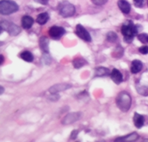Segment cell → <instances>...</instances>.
<instances>
[{"mask_svg": "<svg viewBox=\"0 0 148 142\" xmlns=\"http://www.w3.org/2000/svg\"><path fill=\"white\" fill-rule=\"evenodd\" d=\"M82 117L81 112H73L68 113L63 118L62 123L64 125H67V124H71L75 123L76 122L79 121Z\"/></svg>", "mask_w": 148, "mask_h": 142, "instance_id": "52a82bcc", "label": "cell"}, {"mask_svg": "<svg viewBox=\"0 0 148 142\" xmlns=\"http://www.w3.org/2000/svg\"><path fill=\"white\" fill-rule=\"evenodd\" d=\"M4 87H1V95L2 94V93H3V91H4Z\"/></svg>", "mask_w": 148, "mask_h": 142, "instance_id": "1f68e13d", "label": "cell"}, {"mask_svg": "<svg viewBox=\"0 0 148 142\" xmlns=\"http://www.w3.org/2000/svg\"><path fill=\"white\" fill-rule=\"evenodd\" d=\"M133 123L136 128H141L145 124V117L138 114V113H135L133 115Z\"/></svg>", "mask_w": 148, "mask_h": 142, "instance_id": "7c38bea8", "label": "cell"}, {"mask_svg": "<svg viewBox=\"0 0 148 142\" xmlns=\"http://www.w3.org/2000/svg\"><path fill=\"white\" fill-rule=\"evenodd\" d=\"M34 19L30 16H24L22 19V26L24 29H30L34 25Z\"/></svg>", "mask_w": 148, "mask_h": 142, "instance_id": "5bb4252c", "label": "cell"}, {"mask_svg": "<svg viewBox=\"0 0 148 142\" xmlns=\"http://www.w3.org/2000/svg\"><path fill=\"white\" fill-rule=\"evenodd\" d=\"M138 31L137 26L135 25L131 21H129L126 25H123L121 28V32L124 36V41L126 43H131L135 36L138 33Z\"/></svg>", "mask_w": 148, "mask_h": 142, "instance_id": "6da1fadb", "label": "cell"}, {"mask_svg": "<svg viewBox=\"0 0 148 142\" xmlns=\"http://www.w3.org/2000/svg\"><path fill=\"white\" fill-rule=\"evenodd\" d=\"M109 75H110V71L107 68L99 67L95 70V77H102V76H107Z\"/></svg>", "mask_w": 148, "mask_h": 142, "instance_id": "2e32d148", "label": "cell"}, {"mask_svg": "<svg viewBox=\"0 0 148 142\" xmlns=\"http://www.w3.org/2000/svg\"><path fill=\"white\" fill-rule=\"evenodd\" d=\"M78 134H79V131L76 130H73L71 134V139H76V137H77Z\"/></svg>", "mask_w": 148, "mask_h": 142, "instance_id": "f1b7e54d", "label": "cell"}, {"mask_svg": "<svg viewBox=\"0 0 148 142\" xmlns=\"http://www.w3.org/2000/svg\"><path fill=\"white\" fill-rule=\"evenodd\" d=\"M48 33L53 39L58 40L64 36V34L65 33V30L64 27H59V26H53L49 29Z\"/></svg>", "mask_w": 148, "mask_h": 142, "instance_id": "ba28073f", "label": "cell"}, {"mask_svg": "<svg viewBox=\"0 0 148 142\" xmlns=\"http://www.w3.org/2000/svg\"><path fill=\"white\" fill-rule=\"evenodd\" d=\"M76 35L79 36L80 39H82V40L85 41L87 42H90L92 39H91V36L87 30L83 27L82 25L80 24H78L76 26V31H75Z\"/></svg>", "mask_w": 148, "mask_h": 142, "instance_id": "8992f818", "label": "cell"}, {"mask_svg": "<svg viewBox=\"0 0 148 142\" xmlns=\"http://www.w3.org/2000/svg\"><path fill=\"white\" fill-rule=\"evenodd\" d=\"M118 39V36L113 31H110L107 33V40L110 42H115Z\"/></svg>", "mask_w": 148, "mask_h": 142, "instance_id": "44dd1931", "label": "cell"}, {"mask_svg": "<svg viewBox=\"0 0 148 142\" xmlns=\"http://www.w3.org/2000/svg\"><path fill=\"white\" fill-rule=\"evenodd\" d=\"M118 6L121 11L125 14H128L131 10V5L126 0H119Z\"/></svg>", "mask_w": 148, "mask_h": 142, "instance_id": "8fae6325", "label": "cell"}, {"mask_svg": "<svg viewBox=\"0 0 148 142\" xmlns=\"http://www.w3.org/2000/svg\"><path fill=\"white\" fill-rule=\"evenodd\" d=\"M116 103L121 111L127 113L130 109L132 104L131 96L126 91L119 93L116 98Z\"/></svg>", "mask_w": 148, "mask_h": 142, "instance_id": "7a4b0ae2", "label": "cell"}, {"mask_svg": "<svg viewBox=\"0 0 148 142\" xmlns=\"http://www.w3.org/2000/svg\"><path fill=\"white\" fill-rule=\"evenodd\" d=\"M147 5H148V0H147Z\"/></svg>", "mask_w": 148, "mask_h": 142, "instance_id": "836d02e7", "label": "cell"}, {"mask_svg": "<svg viewBox=\"0 0 148 142\" xmlns=\"http://www.w3.org/2000/svg\"><path fill=\"white\" fill-rule=\"evenodd\" d=\"M58 10L61 16L64 18L73 16L76 13V8L73 5L67 1H63L58 6Z\"/></svg>", "mask_w": 148, "mask_h": 142, "instance_id": "277c9868", "label": "cell"}, {"mask_svg": "<svg viewBox=\"0 0 148 142\" xmlns=\"http://www.w3.org/2000/svg\"><path fill=\"white\" fill-rule=\"evenodd\" d=\"M1 33L2 31H7L10 36H17L21 32V28L18 25H15L14 23L8 21H2L1 22Z\"/></svg>", "mask_w": 148, "mask_h": 142, "instance_id": "5b68a950", "label": "cell"}, {"mask_svg": "<svg viewBox=\"0 0 148 142\" xmlns=\"http://www.w3.org/2000/svg\"><path fill=\"white\" fill-rule=\"evenodd\" d=\"M88 64L87 61L82 57H76L73 60V65L74 68L79 69Z\"/></svg>", "mask_w": 148, "mask_h": 142, "instance_id": "ac0fdd59", "label": "cell"}, {"mask_svg": "<svg viewBox=\"0 0 148 142\" xmlns=\"http://www.w3.org/2000/svg\"><path fill=\"white\" fill-rule=\"evenodd\" d=\"M143 68V64L139 60H134V61H132L131 64V68H130V70H131V73L133 74H136V73H139L140 71L142 70Z\"/></svg>", "mask_w": 148, "mask_h": 142, "instance_id": "4fadbf2b", "label": "cell"}, {"mask_svg": "<svg viewBox=\"0 0 148 142\" xmlns=\"http://www.w3.org/2000/svg\"><path fill=\"white\" fill-rule=\"evenodd\" d=\"M138 139V135L136 132H132L124 137H119L115 140V141H135Z\"/></svg>", "mask_w": 148, "mask_h": 142, "instance_id": "9a60e30c", "label": "cell"}, {"mask_svg": "<svg viewBox=\"0 0 148 142\" xmlns=\"http://www.w3.org/2000/svg\"><path fill=\"white\" fill-rule=\"evenodd\" d=\"M42 61L44 62V64H47V65H49V64H51V58L50 57L48 53H44V54L42 56Z\"/></svg>", "mask_w": 148, "mask_h": 142, "instance_id": "d4e9b609", "label": "cell"}, {"mask_svg": "<svg viewBox=\"0 0 148 142\" xmlns=\"http://www.w3.org/2000/svg\"><path fill=\"white\" fill-rule=\"evenodd\" d=\"M138 51L141 53V54L146 55L148 53V46H142L138 48Z\"/></svg>", "mask_w": 148, "mask_h": 142, "instance_id": "83f0119b", "label": "cell"}, {"mask_svg": "<svg viewBox=\"0 0 148 142\" xmlns=\"http://www.w3.org/2000/svg\"><path fill=\"white\" fill-rule=\"evenodd\" d=\"M138 39L141 43L146 44L148 43V34L147 33H141L138 35Z\"/></svg>", "mask_w": 148, "mask_h": 142, "instance_id": "cb8c5ba5", "label": "cell"}, {"mask_svg": "<svg viewBox=\"0 0 148 142\" xmlns=\"http://www.w3.org/2000/svg\"><path fill=\"white\" fill-rule=\"evenodd\" d=\"M137 91L138 93L144 96H148V87L147 86H141L139 87H137Z\"/></svg>", "mask_w": 148, "mask_h": 142, "instance_id": "603a6c76", "label": "cell"}, {"mask_svg": "<svg viewBox=\"0 0 148 142\" xmlns=\"http://www.w3.org/2000/svg\"><path fill=\"white\" fill-rule=\"evenodd\" d=\"M37 3H39L41 5H45L48 3L49 0H34Z\"/></svg>", "mask_w": 148, "mask_h": 142, "instance_id": "f546056e", "label": "cell"}, {"mask_svg": "<svg viewBox=\"0 0 148 142\" xmlns=\"http://www.w3.org/2000/svg\"><path fill=\"white\" fill-rule=\"evenodd\" d=\"M145 141H148V139H145Z\"/></svg>", "mask_w": 148, "mask_h": 142, "instance_id": "d6a6232c", "label": "cell"}, {"mask_svg": "<svg viewBox=\"0 0 148 142\" xmlns=\"http://www.w3.org/2000/svg\"><path fill=\"white\" fill-rule=\"evenodd\" d=\"M18 10V5L12 0H1L0 12L2 15H10Z\"/></svg>", "mask_w": 148, "mask_h": 142, "instance_id": "3957f363", "label": "cell"}, {"mask_svg": "<svg viewBox=\"0 0 148 142\" xmlns=\"http://www.w3.org/2000/svg\"><path fill=\"white\" fill-rule=\"evenodd\" d=\"M123 53H124V50L121 46L119 45L118 47H116L115 51L113 52V56L114 58H117V59L121 58L123 56Z\"/></svg>", "mask_w": 148, "mask_h": 142, "instance_id": "7402d4cb", "label": "cell"}, {"mask_svg": "<svg viewBox=\"0 0 148 142\" xmlns=\"http://www.w3.org/2000/svg\"><path fill=\"white\" fill-rule=\"evenodd\" d=\"M4 61H5V58H4V56H2V55H1V63H0V64H1V65L3 64Z\"/></svg>", "mask_w": 148, "mask_h": 142, "instance_id": "4dcf8cb0", "label": "cell"}, {"mask_svg": "<svg viewBox=\"0 0 148 142\" xmlns=\"http://www.w3.org/2000/svg\"><path fill=\"white\" fill-rule=\"evenodd\" d=\"M110 78L116 85H119L123 81L122 74L118 69H116V68L113 69V70L111 71Z\"/></svg>", "mask_w": 148, "mask_h": 142, "instance_id": "30bf717a", "label": "cell"}, {"mask_svg": "<svg viewBox=\"0 0 148 142\" xmlns=\"http://www.w3.org/2000/svg\"><path fill=\"white\" fill-rule=\"evenodd\" d=\"M108 0H91V2L97 6H102L108 2Z\"/></svg>", "mask_w": 148, "mask_h": 142, "instance_id": "484cf974", "label": "cell"}, {"mask_svg": "<svg viewBox=\"0 0 148 142\" xmlns=\"http://www.w3.org/2000/svg\"><path fill=\"white\" fill-rule=\"evenodd\" d=\"M72 85L67 84V83H60V84H57V85L51 87L48 90L51 93H58L59 92L64 91L67 89H70Z\"/></svg>", "mask_w": 148, "mask_h": 142, "instance_id": "9c48e42d", "label": "cell"}, {"mask_svg": "<svg viewBox=\"0 0 148 142\" xmlns=\"http://www.w3.org/2000/svg\"><path fill=\"white\" fill-rule=\"evenodd\" d=\"M39 47L43 52L49 53V39L46 36H42L40 38Z\"/></svg>", "mask_w": 148, "mask_h": 142, "instance_id": "e0dca14e", "label": "cell"}, {"mask_svg": "<svg viewBox=\"0 0 148 142\" xmlns=\"http://www.w3.org/2000/svg\"><path fill=\"white\" fill-rule=\"evenodd\" d=\"M145 0H133L134 5L137 8H142V6L145 4Z\"/></svg>", "mask_w": 148, "mask_h": 142, "instance_id": "4316f807", "label": "cell"}, {"mask_svg": "<svg viewBox=\"0 0 148 142\" xmlns=\"http://www.w3.org/2000/svg\"><path fill=\"white\" fill-rule=\"evenodd\" d=\"M20 57L24 61H27V62H32L34 61V56H33L32 53L30 51H24L20 54Z\"/></svg>", "mask_w": 148, "mask_h": 142, "instance_id": "ffe728a7", "label": "cell"}, {"mask_svg": "<svg viewBox=\"0 0 148 142\" xmlns=\"http://www.w3.org/2000/svg\"><path fill=\"white\" fill-rule=\"evenodd\" d=\"M50 16L47 13L45 12V13H42V14H39L37 16L36 18V22L41 25H43L45 23H47V21L49 20Z\"/></svg>", "mask_w": 148, "mask_h": 142, "instance_id": "d6986e66", "label": "cell"}]
</instances>
